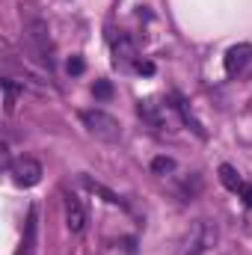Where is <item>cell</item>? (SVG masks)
Wrapping results in <instances>:
<instances>
[{"instance_id": "cell-7", "label": "cell", "mask_w": 252, "mask_h": 255, "mask_svg": "<svg viewBox=\"0 0 252 255\" xmlns=\"http://www.w3.org/2000/svg\"><path fill=\"white\" fill-rule=\"evenodd\" d=\"M0 89H3V113L12 116L15 113V104H18V86L12 83V77H3L0 80Z\"/></svg>"}, {"instance_id": "cell-14", "label": "cell", "mask_w": 252, "mask_h": 255, "mask_svg": "<svg viewBox=\"0 0 252 255\" xmlns=\"http://www.w3.org/2000/svg\"><path fill=\"white\" fill-rule=\"evenodd\" d=\"M68 74H83V60L80 57H71L68 60Z\"/></svg>"}, {"instance_id": "cell-2", "label": "cell", "mask_w": 252, "mask_h": 255, "mask_svg": "<svg viewBox=\"0 0 252 255\" xmlns=\"http://www.w3.org/2000/svg\"><path fill=\"white\" fill-rule=\"evenodd\" d=\"M217 241V226H211L208 220H199L190 226V232L181 238V250L178 255H202L208 247H214Z\"/></svg>"}, {"instance_id": "cell-11", "label": "cell", "mask_w": 252, "mask_h": 255, "mask_svg": "<svg viewBox=\"0 0 252 255\" xmlns=\"http://www.w3.org/2000/svg\"><path fill=\"white\" fill-rule=\"evenodd\" d=\"M113 54H116V63H119V60H133V57H136V54H133V45H130V39H127V36H119V42H116V45H113Z\"/></svg>"}, {"instance_id": "cell-3", "label": "cell", "mask_w": 252, "mask_h": 255, "mask_svg": "<svg viewBox=\"0 0 252 255\" xmlns=\"http://www.w3.org/2000/svg\"><path fill=\"white\" fill-rule=\"evenodd\" d=\"M9 175L18 187H36L42 181V163L33 157H18L15 163H9Z\"/></svg>"}, {"instance_id": "cell-9", "label": "cell", "mask_w": 252, "mask_h": 255, "mask_svg": "<svg viewBox=\"0 0 252 255\" xmlns=\"http://www.w3.org/2000/svg\"><path fill=\"white\" fill-rule=\"evenodd\" d=\"M220 181H223V187L226 190H244V181H241V175H238V169L235 166H229V163H223L220 166Z\"/></svg>"}, {"instance_id": "cell-1", "label": "cell", "mask_w": 252, "mask_h": 255, "mask_svg": "<svg viewBox=\"0 0 252 255\" xmlns=\"http://www.w3.org/2000/svg\"><path fill=\"white\" fill-rule=\"evenodd\" d=\"M80 122L95 139H104V142H119L122 139V125L104 110H83Z\"/></svg>"}, {"instance_id": "cell-6", "label": "cell", "mask_w": 252, "mask_h": 255, "mask_svg": "<svg viewBox=\"0 0 252 255\" xmlns=\"http://www.w3.org/2000/svg\"><path fill=\"white\" fill-rule=\"evenodd\" d=\"M36 232H39V211L30 208V214H27V226H24V241H21V247H18V253L15 255H33L36 253Z\"/></svg>"}, {"instance_id": "cell-5", "label": "cell", "mask_w": 252, "mask_h": 255, "mask_svg": "<svg viewBox=\"0 0 252 255\" xmlns=\"http://www.w3.org/2000/svg\"><path fill=\"white\" fill-rule=\"evenodd\" d=\"M65 223H68V229L74 235H80L86 229V211L74 196H65Z\"/></svg>"}, {"instance_id": "cell-4", "label": "cell", "mask_w": 252, "mask_h": 255, "mask_svg": "<svg viewBox=\"0 0 252 255\" xmlns=\"http://www.w3.org/2000/svg\"><path fill=\"white\" fill-rule=\"evenodd\" d=\"M252 60V45L250 42H241V45H232L229 51H226V57H223V68H226V74L229 77H235V74H241L247 63Z\"/></svg>"}, {"instance_id": "cell-8", "label": "cell", "mask_w": 252, "mask_h": 255, "mask_svg": "<svg viewBox=\"0 0 252 255\" xmlns=\"http://www.w3.org/2000/svg\"><path fill=\"white\" fill-rule=\"evenodd\" d=\"M80 181H83V187H86V190L98 193V196H101L104 202H110V205H125V202H122V199H119L116 193H113V190H107V187H104L101 181H92L89 175H80Z\"/></svg>"}, {"instance_id": "cell-13", "label": "cell", "mask_w": 252, "mask_h": 255, "mask_svg": "<svg viewBox=\"0 0 252 255\" xmlns=\"http://www.w3.org/2000/svg\"><path fill=\"white\" fill-rule=\"evenodd\" d=\"M92 92H95V98H101V101H107V98L113 95V86H110L107 80H95V86H92Z\"/></svg>"}, {"instance_id": "cell-16", "label": "cell", "mask_w": 252, "mask_h": 255, "mask_svg": "<svg viewBox=\"0 0 252 255\" xmlns=\"http://www.w3.org/2000/svg\"><path fill=\"white\" fill-rule=\"evenodd\" d=\"M241 193H244V199H247V205L252 208V184H244V190H241Z\"/></svg>"}, {"instance_id": "cell-10", "label": "cell", "mask_w": 252, "mask_h": 255, "mask_svg": "<svg viewBox=\"0 0 252 255\" xmlns=\"http://www.w3.org/2000/svg\"><path fill=\"white\" fill-rule=\"evenodd\" d=\"M175 110L181 113V119H184V125H190L193 130H196V133H199V136H205V128L199 125V119H196V116L190 113V110H187V104H184V101H181L178 95H175Z\"/></svg>"}, {"instance_id": "cell-15", "label": "cell", "mask_w": 252, "mask_h": 255, "mask_svg": "<svg viewBox=\"0 0 252 255\" xmlns=\"http://www.w3.org/2000/svg\"><path fill=\"white\" fill-rule=\"evenodd\" d=\"M136 71H139V74H154V63H148V60H136Z\"/></svg>"}, {"instance_id": "cell-12", "label": "cell", "mask_w": 252, "mask_h": 255, "mask_svg": "<svg viewBox=\"0 0 252 255\" xmlns=\"http://www.w3.org/2000/svg\"><path fill=\"white\" fill-rule=\"evenodd\" d=\"M151 172H157V175L175 172V160H172V157H166V154H160V157H154V160H151Z\"/></svg>"}]
</instances>
